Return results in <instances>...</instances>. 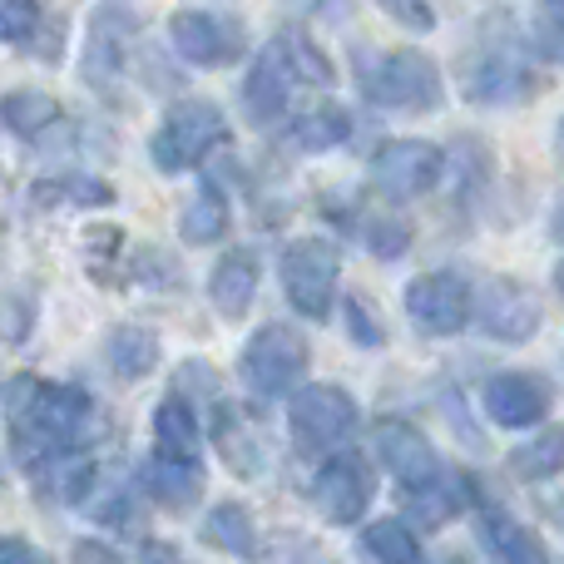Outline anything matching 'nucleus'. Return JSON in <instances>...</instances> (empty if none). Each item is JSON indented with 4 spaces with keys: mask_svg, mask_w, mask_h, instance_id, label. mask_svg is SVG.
<instances>
[{
    "mask_svg": "<svg viewBox=\"0 0 564 564\" xmlns=\"http://www.w3.org/2000/svg\"><path fill=\"white\" fill-rule=\"evenodd\" d=\"M341 317H347V337L357 341V347L377 351L381 341H387V327H381V317L371 312V302L361 297V292H347V302H341Z\"/></svg>",
    "mask_w": 564,
    "mask_h": 564,
    "instance_id": "c9c22d12",
    "label": "nucleus"
},
{
    "mask_svg": "<svg viewBox=\"0 0 564 564\" xmlns=\"http://www.w3.org/2000/svg\"><path fill=\"white\" fill-rule=\"evenodd\" d=\"M268 45L282 55V65L292 69L297 85H317V89L337 85V69H332V59L322 55V45H312V35H302V30H282V35H273Z\"/></svg>",
    "mask_w": 564,
    "mask_h": 564,
    "instance_id": "bb28decb",
    "label": "nucleus"
},
{
    "mask_svg": "<svg viewBox=\"0 0 564 564\" xmlns=\"http://www.w3.org/2000/svg\"><path fill=\"white\" fill-rule=\"evenodd\" d=\"M361 95L387 115H436L446 105V79H441L436 59L421 50H387L361 75Z\"/></svg>",
    "mask_w": 564,
    "mask_h": 564,
    "instance_id": "20e7f679",
    "label": "nucleus"
},
{
    "mask_svg": "<svg viewBox=\"0 0 564 564\" xmlns=\"http://www.w3.org/2000/svg\"><path fill=\"white\" fill-rule=\"evenodd\" d=\"M154 441L159 446L194 451L198 456V441H204V426H198V401H188L184 391H169V397L154 406Z\"/></svg>",
    "mask_w": 564,
    "mask_h": 564,
    "instance_id": "c85d7f7f",
    "label": "nucleus"
},
{
    "mask_svg": "<svg viewBox=\"0 0 564 564\" xmlns=\"http://www.w3.org/2000/svg\"><path fill=\"white\" fill-rule=\"evenodd\" d=\"M555 154H560V164H564V119H560V129H555Z\"/></svg>",
    "mask_w": 564,
    "mask_h": 564,
    "instance_id": "37998d69",
    "label": "nucleus"
},
{
    "mask_svg": "<svg viewBox=\"0 0 564 564\" xmlns=\"http://www.w3.org/2000/svg\"><path fill=\"white\" fill-rule=\"evenodd\" d=\"M476 540H480V550L496 560H545L550 555V545L525 520H516L506 506H490V500L476 510Z\"/></svg>",
    "mask_w": 564,
    "mask_h": 564,
    "instance_id": "aec40b11",
    "label": "nucleus"
},
{
    "mask_svg": "<svg viewBox=\"0 0 564 564\" xmlns=\"http://www.w3.org/2000/svg\"><path fill=\"white\" fill-rule=\"evenodd\" d=\"M105 357L124 381H144L149 371L159 367L164 347H159V337L154 332H144V327H115L109 332V341H105Z\"/></svg>",
    "mask_w": 564,
    "mask_h": 564,
    "instance_id": "a878e982",
    "label": "nucleus"
},
{
    "mask_svg": "<svg viewBox=\"0 0 564 564\" xmlns=\"http://www.w3.org/2000/svg\"><path fill=\"white\" fill-rule=\"evenodd\" d=\"M381 10H387L397 25H406L411 35H431L436 30V10H431V0H377Z\"/></svg>",
    "mask_w": 564,
    "mask_h": 564,
    "instance_id": "4c0bfd02",
    "label": "nucleus"
},
{
    "mask_svg": "<svg viewBox=\"0 0 564 564\" xmlns=\"http://www.w3.org/2000/svg\"><path fill=\"white\" fill-rule=\"evenodd\" d=\"M228 144V119L214 99H184L164 115V124L149 134V159L159 174H184L198 169L214 149Z\"/></svg>",
    "mask_w": 564,
    "mask_h": 564,
    "instance_id": "423d86ee",
    "label": "nucleus"
},
{
    "mask_svg": "<svg viewBox=\"0 0 564 564\" xmlns=\"http://www.w3.org/2000/svg\"><path fill=\"white\" fill-rule=\"evenodd\" d=\"M69 555H75V560H115V545H89V540H79Z\"/></svg>",
    "mask_w": 564,
    "mask_h": 564,
    "instance_id": "ea45409f",
    "label": "nucleus"
},
{
    "mask_svg": "<svg viewBox=\"0 0 564 564\" xmlns=\"http://www.w3.org/2000/svg\"><path fill=\"white\" fill-rule=\"evenodd\" d=\"M312 371V347L297 327L288 322H268L248 337L243 357H238V381L253 391L258 401H278V397H292V391L307 381Z\"/></svg>",
    "mask_w": 564,
    "mask_h": 564,
    "instance_id": "7ed1b4c3",
    "label": "nucleus"
},
{
    "mask_svg": "<svg viewBox=\"0 0 564 564\" xmlns=\"http://www.w3.org/2000/svg\"><path fill=\"white\" fill-rule=\"evenodd\" d=\"M476 327L490 341H506V347H525L540 332V297L530 282L520 278H486L476 288Z\"/></svg>",
    "mask_w": 564,
    "mask_h": 564,
    "instance_id": "f8f14e48",
    "label": "nucleus"
},
{
    "mask_svg": "<svg viewBox=\"0 0 564 564\" xmlns=\"http://www.w3.org/2000/svg\"><path fill=\"white\" fill-rule=\"evenodd\" d=\"M530 50H535V59H545V65H564V6H550L535 15V25H530Z\"/></svg>",
    "mask_w": 564,
    "mask_h": 564,
    "instance_id": "f704fd0d",
    "label": "nucleus"
},
{
    "mask_svg": "<svg viewBox=\"0 0 564 564\" xmlns=\"http://www.w3.org/2000/svg\"><path fill=\"white\" fill-rule=\"evenodd\" d=\"M357 238L367 243L371 258L397 263V258H406V248H411V238H416V234H411V224L401 214H361Z\"/></svg>",
    "mask_w": 564,
    "mask_h": 564,
    "instance_id": "2f4dec72",
    "label": "nucleus"
},
{
    "mask_svg": "<svg viewBox=\"0 0 564 564\" xmlns=\"http://www.w3.org/2000/svg\"><path fill=\"white\" fill-rule=\"evenodd\" d=\"M357 421H361V406L351 391L327 387V381L292 391L288 436H292V446H297V456L322 460V456H332V451H341L357 436Z\"/></svg>",
    "mask_w": 564,
    "mask_h": 564,
    "instance_id": "39448f33",
    "label": "nucleus"
},
{
    "mask_svg": "<svg viewBox=\"0 0 564 564\" xmlns=\"http://www.w3.org/2000/svg\"><path fill=\"white\" fill-rule=\"evenodd\" d=\"M139 496H144V486H105V496H89L85 510H89V520H99V525H129Z\"/></svg>",
    "mask_w": 564,
    "mask_h": 564,
    "instance_id": "72a5a7b5",
    "label": "nucleus"
},
{
    "mask_svg": "<svg viewBox=\"0 0 564 564\" xmlns=\"http://www.w3.org/2000/svg\"><path fill=\"white\" fill-rule=\"evenodd\" d=\"M59 15H50L45 0H6V20H0V30H6L10 45H25L35 50L40 45V30L55 25Z\"/></svg>",
    "mask_w": 564,
    "mask_h": 564,
    "instance_id": "473e14b6",
    "label": "nucleus"
},
{
    "mask_svg": "<svg viewBox=\"0 0 564 564\" xmlns=\"http://www.w3.org/2000/svg\"><path fill=\"white\" fill-rule=\"evenodd\" d=\"M129 40H134V20L129 10H99L95 25H89L85 40V79L95 89H105V99H115V79L124 75L129 65Z\"/></svg>",
    "mask_w": 564,
    "mask_h": 564,
    "instance_id": "dca6fc26",
    "label": "nucleus"
},
{
    "mask_svg": "<svg viewBox=\"0 0 564 564\" xmlns=\"http://www.w3.org/2000/svg\"><path fill=\"white\" fill-rule=\"evenodd\" d=\"M169 40L194 69H228L248 59V25L238 15H218V10H174L169 15Z\"/></svg>",
    "mask_w": 564,
    "mask_h": 564,
    "instance_id": "1a4fd4ad",
    "label": "nucleus"
},
{
    "mask_svg": "<svg viewBox=\"0 0 564 564\" xmlns=\"http://www.w3.org/2000/svg\"><path fill=\"white\" fill-rule=\"evenodd\" d=\"M204 545L218 550V555H258V520L243 500H218L204 516Z\"/></svg>",
    "mask_w": 564,
    "mask_h": 564,
    "instance_id": "412c9836",
    "label": "nucleus"
},
{
    "mask_svg": "<svg viewBox=\"0 0 564 564\" xmlns=\"http://www.w3.org/2000/svg\"><path fill=\"white\" fill-rule=\"evenodd\" d=\"M371 500H377V470H371V460L361 451L341 446L332 456H322L317 476H312V506L322 510V520L357 525L371 510Z\"/></svg>",
    "mask_w": 564,
    "mask_h": 564,
    "instance_id": "9d476101",
    "label": "nucleus"
},
{
    "mask_svg": "<svg viewBox=\"0 0 564 564\" xmlns=\"http://www.w3.org/2000/svg\"><path fill=\"white\" fill-rule=\"evenodd\" d=\"M550 6H564V0H550Z\"/></svg>",
    "mask_w": 564,
    "mask_h": 564,
    "instance_id": "a18cd8bd",
    "label": "nucleus"
},
{
    "mask_svg": "<svg viewBox=\"0 0 564 564\" xmlns=\"http://www.w3.org/2000/svg\"><path fill=\"white\" fill-rule=\"evenodd\" d=\"M530 55H535V50H525V40L516 35L510 20H486L476 45H470L456 65L460 95L486 109L530 99L540 89V75H535V65H530Z\"/></svg>",
    "mask_w": 564,
    "mask_h": 564,
    "instance_id": "f03ea898",
    "label": "nucleus"
},
{
    "mask_svg": "<svg viewBox=\"0 0 564 564\" xmlns=\"http://www.w3.org/2000/svg\"><path fill=\"white\" fill-rule=\"evenodd\" d=\"M510 476L525 486H545V480L564 476V421H550L535 441L510 451Z\"/></svg>",
    "mask_w": 564,
    "mask_h": 564,
    "instance_id": "5701e85b",
    "label": "nucleus"
},
{
    "mask_svg": "<svg viewBox=\"0 0 564 564\" xmlns=\"http://www.w3.org/2000/svg\"><path fill=\"white\" fill-rule=\"evenodd\" d=\"M224 234H228V198L214 178H204L198 194H194V204H188L184 218H178V238H184L188 248H208Z\"/></svg>",
    "mask_w": 564,
    "mask_h": 564,
    "instance_id": "393cba45",
    "label": "nucleus"
},
{
    "mask_svg": "<svg viewBox=\"0 0 564 564\" xmlns=\"http://www.w3.org/2000/svg\"><path fill=\"white\" fill-rule=\"evenodd\" d=\"M95 401L89 391L69 387V381L45 377H10L6 387V426H10V460L35 476L45 460L75 456L95 436Z\"/></svg>",
    "mask_w": 564,
    "mask_h": 564,
    "instance_id": "f257e3e1",
    "label": "nucleus"
},
{
    "mask_svg": "<svg viewBox=\"0 0 564 564\" xmlns=\"http://www.w3.org/2000/svg\"><path fill=\"white\" fill-rule=\"evenodd\" d=\"M214 441L238 476H258V470H263V441H258V431L248 426V421L238 416V406H228V401L214 406Z\"/></svg>",
    "mask_w": 564,
    "mask_h": 564,
    "instance_id": "4be33fe9",
    "label": "nucleus"
},
{
    "mask_svg": "<svg viewBox=\"0 0 564 564\" xmlns=\"http://www.w3.org/2000/svg\"><path fill=\"white\" fill-rule=\"evenodd\" d=\"M550 243L564 248V204H555V214H550Z\"/></svg>",
    "mask_w": 564,
    "mask_h": 564,
    "instance_id": "79ce46f5",
    "label": "nucleus"
},
{
    "mask_svg": "<svg viewBox=\"0 0 564 564\" xmlns=\"http://www.w3.org/2000/svg\"><path fill=\"white\" fill-rule=\"evenodd\" d=\"M59 124H65V115H59L55 95H45V89H10L6 95V129L15 139H40Z\"/></svg>",
    "mask_w": 564,
    "mask_h": 564,
    "instance_id": "cd10ccee",
    "label": "nucleus"
},
{
    "mask_svg": "<svg viewBox=\"0 0 564 564\" xmlns=\"http://www.w3.org/2000/svg\"><path fill=\"white\" fill-rule=\"evenodd\" d=\"M367 178L387 204H411V198L436 194V184L446 178V149L426 144V139H391L371 154Z\"/></svg>",
    "mask_w": 564,
    "mask_h": 564,
    "instance_id": "6e6552de",
    "label": "nucleus"
},
{
    "mask_svg": "<svg viewBox=\"0 0 564 564\" xmlns=\"http://www.w3.org/2000/svg\"><path fill=\"white\" fill-rule=\"evenodd\" d=\"M292 69L282 65V55L273 45L258 55V65L248 69V79H243V115H248V124H258V129H273L282 115H288V99H292Z\"/></svg>",
    "mask_w": 564,
    "mask_h": 564,
    "instance_id": "6ab92c4d",
    "label": "nucleus"
},
{
    "mask_svg": "<svg viewBox=\"0 0 564 564\" xmlns=\"http://www.w3.org/2000/svg\"><path fill=\"white\" fill-rule=\"evenodd\" d=\"M139 486H144V500H154L159 510L188 516V510L204 500L208 476H204V460H198L194 451L159 446V451H149L144 466H139Z\"/></svg>",
    "mask_w": 564,
    "mask_h": 564,
    "instance_id": "ddd939ff",
    "label": "nucleus"
},
{
    "mask_svg": "<svg viewBox=\"0 0 564 564\" xmlns=\"http://www.w3.org/2000/svg\"><path fill=\"white\" fill-rule=\"evenodd\" d=\"M555 292H560V297H564V263L555 268Z\"/></svg>",
    "mask_w": 564,
    "mask_h": 564,
    "instance_id": "c03bdc74",
    "label": "nucleus"
},
{
    "mask_svg": "<svg viewBox=\"0 0 564 564\" xmlns=\"http://www.w3.org/2000/svg\"><path fill=\"white\" fill-rule=\"evenodd\" d=\"M470 500H480L476 480L460 476V470L456 476H451V470H436V476L421 480V486H406V520L421 530H436V525H446V520H456Z\"/></svg>",
    "mask_w": 564,
    "mask_h": 564,
    "instance_id": "a211bd4d",
    "label": "nucleus"
},
{
    "mask_svg": "<svg viewBox=\"0 0 564 564\" xmlns=\"http://www.w3.org/2000/svg\"><path fill=\"white\" fill-rule=\"evenodd\" d=\"M282 292H288L292 312L307 322H327L332 302H337V282H341V248L332 238H292L282 248Z\"/></svg>",
    "mask_w": 564,
    "mask_h": 564,
    "instance_id": "0eeeda50",
    "label": "nucleus"
},
{
    "mask_svg": "<svg viewBox=\"0 0 564 564\" xmlns=\"http://www.w3.org/2000/svg\"><path fill=\"white\" fill-rule=\"evenodd\" d=\"M0 560H6V564H15V560H30V564H40V560H45V555H40V550H35V545H25V540L6 535V540H0Z\"/></svg>",
    "mask_w": 564,
    "mask_h": 564,
    "instance_id": "58836bf2",
    "label": "nucleus"
},
{
    "mask_svg": "<svg viewBox=\"0 0 564 564\" xmlns=\"http://www.w3.org/2000/svg\"><path fill=\"white\" fill-rule=\"evenodd\" d=\"M30 204L35 208H59V204H75V208H109L115 204V188L95 174H50L30 184Z\"/></svg>",
    "mask_w": 564,
    "mask_h": 564,
    "instance_id": "b1692460",
    "label": "nucleus"
},
{
    "mask_svg": "<svg viewBox=\"0 0 564 564\" xmlns=\"http://www.w3.org/2000/svg\"><path fill=\"white\" fill-rule=\"evenodd\" d=\"M258 278H263V263H258L253 248H228L214 263V273H208V302H214L218 317L243 322L258 297Z\"/></svg>",
    "mask_w": 564,
    "mask_h": 564,
    "instance_id": "f3484780",
    "label": "nucleus"
},
{
    "mask_svg": "<svg viewBox=\"0 0 564 564\" xmlns=\"http://www.w3.org/2000/svg\"><path fill=\"white\" fill-rule=\"evenodd\" d=\"M139 560H178L174 545H159V540H149V545H139Z\"/></svg>",
    "mask_w": 564,
    "mask_h": 564,
    "instance_id": "a19ab883",
    "label": "nucleus"
},
{
    "mask_svg": "<svg viewBox=\"0 0 564 564\" xmlns=\"http://www.w3.org/2000/svg\"><path fill=\"white\" fill-rule=\"evenodd\" d=\"M480 406H486V416L496 421V426L530 431L550 416L555 387H550L545 377H535V371H496V377L486 381V391H480Z\"/></svg>",
    "mask_w": 564,
    "mask_h": 564,
    "instance_id": "4468645a",
    "label": "nucleus"
},
{
    "mask_svg": "<svg viewBox=\"0 0 564 564\" xmlns=\"http://www.w3.org/2000/svg\"><path fill=\"white\" fill-rule=\"evenodd\" d=\"M371 451H377V460L401 480V486H421V480H431L441 470L426 431H416L401 416H381L377 426H371Z\"/></svg>",
    "mask_w": 564,
    "mask_h": 564,
    "instance_id": "2eb2a0df",
    "label": "nucleus"
},
{
    "mask_svg": "<svg viewBox=\"0 0 564 564\" xmlns=\"http://www.w3.org/2000/svg\"><path fill=\"white\" fill-rule=\"evenodd\" d=\"M361 545L371 560H391V564H416L421 560V540L411 530V520H377V525L361 530Z\"/></svg>",
    "mask_w": 564,
    "mask_h": 564,
    "instance_id": "7c9ffc66",
    "label": "nucleus"
},
{
    "mask_svg": "<svg viewBox=\"0 0 564 564\" xmlns=\"http://www.w3.org/2000/svg\"><path fill=\"white\" fill-rule=\"evenodd\" d=\"M401 302H406L411 327H421L426 337H456V332H466L470 317H476V288L460 273H451V268L411 278Z\"/></svg>",
    "mask_w": 564,
    "mask_h": 564,
    "instance_id": "9b49d317",
    "label": "nucleus"
},
{
    "mask_svg": "<svg viewBox=\"0 0 564 564\" xmlns=\"http://www.w3.org/2000/svg\"><path fill=\"white\" fill-rule=\"evenodd\" d=\"M174 391H184L198 406H218V401H224V381H218V371L208 367V361H184L174 377Z\"/></svg>",
    "mask_w": 564,
    "mask_h": 564,
    "instance_id": "e433bc0d",
    "label": "nucleus"
},
{
    "mask_svg": "<svg viewBox=\"0 0 564 564\" xmlns=\"http://www.w3.org/2000/svg\"><path fill=\"white\" fill-rule=\"evenodd\" d=\"M347 134H351V115L337 105H317L292 119V144H297L302 154H327V149L347 144Z\"/></svg>",
    "mask_w": 564,
    "mask_h": 564,
    "instance_id": "c756f323",
    "label": "nucleus"
}]
</instances>
